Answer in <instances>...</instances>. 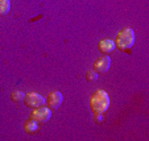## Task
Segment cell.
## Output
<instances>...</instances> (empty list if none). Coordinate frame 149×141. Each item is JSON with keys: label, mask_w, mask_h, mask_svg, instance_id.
Segmentation results:
<instances>
[{"label": "cell", "mask_w": 149, "mask_h": 141, "mask_svg": "<svg viewBox=\"0 0 149 141\" xmlns=\"http://www.w3.org/2000/svg\"><path fill=\"white\" fill-rule=\"evenodd\" d=\"M115 49V42H113L112 40H102L98 44V50L103 54H107V53H111V51Z\"/></svg>", "instance_id": "cell-7"}, {"label": "cell", "mask_w": 149, "mask_h": 141, "mask_svg": "<svg viewBox=\"0 0 149 141\" xmlns=\"http://www.w3.org/2000/svg\"><path fill=\"white\" fill-rule=\"evenodd\" d=\"M50 116H52L50 108H49V107H44V106L34 108V110L32 111V113H31V117L33 119V120H36L37 123H45V122H48L49 119H50Z\"/></svg>", "instance_id": "cell-3"}, {"label": "cell", "mask_w": 149, "mask_h": 141, "mask_svg": "<svg viewBox=\"0 0 149 141\" xmlns=\"http://www.w3.org/2000/svg\"><path fill=\"white\" fill-rule=\"evenodd\" d=\"M110 66H111V58L108 56H104L98 58L94 62V70L96 73H106V71H108Z\"/></svg>", "instance_id": "cell-5"}, {"label": "cell", "mask_w": 149, "mask_h": 141, "mask_svg": "<svg viewBox=\"0 0 149 141\" xmlns=\"http://www.w3.org/2000/svg\"><path fill=\"white\" fill-rule=\"evenodd\" d=\"M24 103H25V106L29 108H37V107L44 106L45 99H44V96H41L37 92H29V94H25Z\"/></svg>", "instance_id": "cell-4"}, {"label": "cell", "mask_w": 149, "mask_h": 141, "mask_svg": "<svg viewBox=\"0 0 149 141\" xmlns=\"http://www.w3.org/2000/svg\"><path fill=\"white\" fill-rule=\"evenodd\" d=\"M11 1L9 0H0V16H4L9 12Z\"/></svg>", "instance_id": "cell-9"}, {"label": "cell", "mask_w": 149, "mask_h": 141, "mask_svg": "<svg viewBox=\"0 0 149 141\" xmlns=\"http://www.w3.org/2000/svg\"><path fill=\"white\" fill-rule=\"evenodd\" d=\"M115 48L120 51H128L135 44V32L131 28H124L116 34L115 37Z\"/></svg>", "instance_id": "cell-2"}, {"label": "cell", "mask_w": 149, "mask_h": 141, "mask_svg": "<svg viewBox=\"0 0 149 141\" xmlns=\"http://www.w3.org/2000/svg\"><path fill=\"white\" fill-rule=\"evenodd\" d=\"M23 128H24V131H25L26 133H29V135H33V133L37 132V129H38V123L31 117V119H28V120L24 123Z\"/></svg>", "instance_id": "cell-8"}, {"label": "cell", "mask_w": 149, "mask_h": 141, "mask_svg": "<svg viewBox=\"0 0 149 141\" xmlns=\"http://www.w3.org/2000/svg\"><path fill=\"white\" fill-rule=\"evenodd\" d=\"M24 98H25V94L23 92V91H15V92L11 94V100L15 103H20L23 102Z\"/></svg>", "instance_id": "cell-10"}, {"label": "cell", "mask_w": 149, "mask_h": 141, "mask_svg": "<svg viewBox=\"0 0 149 141\" xmlns=\"http://www.w3.org/2000/svg\"><path fill=\"white\" fill-rule=\"evenodd\" d=\"M45 102H46V104L49 106V108L57 110L62 103V94L59 92V91H53V92H50L48 95V98L45 99Z\"/></svg>", "instance_id": "cell-6"}, {"label": "cell", "mask_w": 149, "mask_h": 141, "mask_svg": "<svg viewBox=\"0 0 149 141\" xmlns=\"http://www.w3.org/2000/svg\"><path fill=\"white\" fill-rule=\"evenodd\" d=\"M86 79H87L88 82H94V81H96L98 79V73H96L95 70H90L86 73Z\"/></svg>", "instance_id": "cell-11"}, {"label": "cell", "mask_w": 149, "mask_h": 141, "mask_svg": "<svg viewBox=\"0 0 149 141\" xmlns=\"http://www.w3.org/2000/svg\"><path fill=\"white\" fill-rule=\"evenodd\" d=\"M110 107V96L106 91L96 90L90 98V108L94 113H103Z\"/></svg>", "instance_id": "cell-1"}]
</instances>
